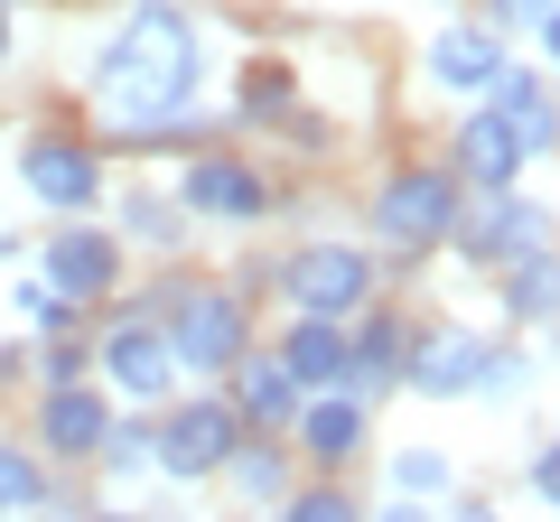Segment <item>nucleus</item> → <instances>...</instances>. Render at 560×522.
I'll use <instances>...</instances> for the list:
<instances>
[{"label":"nucleus","instance_id":"nucleus-10","mask_svg":"<svg viewBox=\"0 0 560 522\" xmlns=\"http://www.w3.org/2000/svg\"><path fill=\"white\" fill-rule=\"evenodd\" d=\"M28 271L47 289H66L75 308H113V289L131 281V242L113 224H94V215H57L38 234V252H28Z\"/></svg>","mask_w":560,"mask_h":522},{"label":"nucleus","instance_id":"nucleus-9","mask_svg":"<svg viewBox=\"0 0 560 522\" xmlns=\"http://www.w3.org/2000/svg\"><path fill=\"white\" fill-rule=\"evenodd\" d=\"M541 242H560V205H541L533 187H467L458 224H448V252L467 271H504V261L541 252Z\"/></svg>","mask_w":560,"mask_h":522},{"label":"nucleus","instance_id":"nucleus-11","mask_svg":"<svg viewBox=\"0 0 560 522\" xmlns=\"http://www.w3.org/2000/svg\"><path fill=\"white\" fill-rule=\"evenodd\" d=\"M504 57H514V38L486 20H467V10H448L430 38H420V84L448 103H486V84L504 75Z\"/></svg>","mask_w":560,"mask_h":522},{"label":"nucleus","instance_id":"nucleus-33","mask_svg":"<svg viewBox=\"0 0 560 522\" xmlns=\"http://www.w3.org/2000/svg\"><path fill=\"white\" fill-rule=\"evenodd\" d=\"M364 522H440V503H420V495H383V503H364Z\"/></svg>","mask_w":560,"mask_h":522},{"label":"nucleus","instance_id":"nucleus-42","mask_svg":"<svg viewBox=\"0 0 560 522\" xmlns=\"http://www.w3.org/2000/svg\"><path fill=\"white\" fill-rule=\"evenodd\" d=\"M551 522H560V513H551Z\"/></svg>","mask_w":560,"mask_h":522},{"label":"nucleus","instance_id":"nucleus-26","mask_svg":"<svg viewBox=\"0 0 560 522\" xmlns=\"http://www.w3.org/2000/svg\"><path fill=\"white\" fill-rule=\"evenodd\" d=\"M271 522H364V503L346 495V476H300L271 503Z\"/></svg>","mask_w":560,"mask_h":522},{"label":"nucleus","instance_id":"nucleus-3","mask_svg":"<svg viewBox=\"0 0 560 522\" xmlns=\"http://www.w3.org/2000/svg\"><path fill=\"white\" fill-rule=\"evenodd\" d=\"M458 205H467V187H458V168H448V159H393V168H383V187H374V205H364V224H374L383 252L430 261V252H448Z\"/></svg>","mask_w":560,"mask_h":522},{"label":"nucleus","instance_id":"nucleus-16","mask_svg":"<svg viewBox=\"0 0 560 522\" xmlns=\"http://www.w3.org/2000/svg\"><path fill=\"white\" fill-rule=\"evenodd\" d=\"M448 168H458V187H523V141H514V121L495 112V103H467L458 131H448Z\"/></svg>","mask_w":560,"mask_h":522},{"label":"nucleus","instance_id":"nucleus-28","mask_svg":"<svg viewBox=\"0 0 560 522\" xmlns=\"http://www.w3.org/2000/svg\"><path fill=\"white\" fill-rule=\"evenodd\" d=\"M514 392H533V355H523V345H486L477 402H514Z\"/></svg>","mask_w":560,"mask_h":522},{"label":"nucleus","instance_id":"nucleus-1","mask_svg":"<svg viewBox=\"0 0 560 522\" xmlns=\"http://www.w3.org/2000/svg\"><path fill=\"white\" fill-rule=\"evenodd\" d=\"M206 10L197 0H121V20L84 57V112L113 150H160L178 159L187 141H206L224 112H206Z\"/></svg>","mask_w":560,"mask_h":522},{"label":"nucleus","instance_id":"nucleus-6","mask_svg":"<svg viewBox=\"0 0 560 522\" xmlns=\"http://www.w3.org/2000/svg\"><path fill=\"white\" fill-rule=\"evenodd\" d=\"M243 439V411L224 402L215 382H178L160 402V429H150V476L168 485H215V466L234 458Z\"/></svg>","mask_w":560,"mask_h":522},{"label":"nucleus","instance_id":"nucleus-30","mask_svg":"<svg viewBox=\"0 0 560 522\" xmlns=\"http://www.w3.org/2000/svg\"><path fill=\"white\" fill-rule=\"evenodd\" d=\"M280 131H290V150H300V159H327V150H337V121L308 112V103H290V112H280Z\"/></svg>","mask_w":560,"mask_h":522},{"label":"nucleus","instance_id":"nucleus-19","mask_svg":"<svg viewBox=\"0 0 560 522\" xmlns=\"http://www.w3.org/2000/svg\"><path fill=\"white\" fill-rule=\"evenodd\" d=\"M495 308H504V327H523V336L560 327V242L504 261V271H495Z\"/></svg>","mask_w":560,"mask_h":522},{"label":"nucleus","instance_id":"nucleus-5","mask_svg":"<svg viewBox=\"0 0 560 522\" xmlns=\"http://www.w3.org/2000/svg\"><path fill=\"white\" fill-rule=\"evenodd\" d=\"M10 178L38 197V215H94V205L113 197V150H103L94 131L38 121V131H20V150H10Z\"/></svg>","mask_w":560,"mask_h":522},{"label":"nucleus","instance_id":"nucleus-35","mask_svg":"<svg viewBox=\"0 0 560 522\" xmlns=\"http://www.w3.org/2000/svg\"><path fill=\"white\" fill-rule=\"evenodd\" d=\"M440 522H504V513H495V503H486V495H467V503H448Z\"/></svg>","mask_w":560,"mask_h":522},{"label":"nucleus","instance_id":"nucleus-13","mask_svg":"<svg viewBox=\"0 0 560 522\" xmlns=\"http://www.w3.org/2000/svg\"><path fill=\"white\" fill-rule=\"evenodd\" d=\"M486 327L440 318V327H411V364H401V392L411 402H477V373H486Z\"/></svg>","mask_w":560,"mask_h":522},{"label":"nucleus","instance_id":"nucleus-34","mask_svg":"<svg viewBox=\"0 0 560 522\" xmlns=\"http://www.w3.org/2000/svg\"><path fill=\"white\" fill-rule=\"evenodd\" d=\"M533 47H541V75L560 84V0H551V10H541V20H533Z\"/></svg>","mask_w":560,"mask_h":522},{"label":"nucleus","instance_id":"nucleus-24","mask_svg":"<svg viewBox=\"0 0 560 522\" xmlns=\"http://www.w3.org/2000/svg\"><path fill=\"white\" fill-rule=\"evenodd\" d=\"M38 503H57V466H47L28 439H0V522L38 513Z\"/></svg>","mask_w":560,"mask_h":522},{"label":"nucleus","instance_id":"nucleus-17","mask_svg":"<svg viewBox=\"0 0 560 522\" xmlns=\"http://www.w3.org/2000/svg\"><path fill=\"white\" fill-rule=\"evenodd\" d=\"M486 103H495V112L514 121V141H523V159H560V84L541 75V66L504 57V75L486 84Z\"/></svg>","mask_w":560,"mask_h":522},{"label":"nucleus","instance_id":"nucleus-20","mask_svg":"<svg viewBox=\"0 0 560 522\" xmlns=\"http://www.w3.org/2000/svg\"><path fill=\"white\" fill-rule=\"evenodd\" d=\"M224 402L243 411V429H290L308 392L290 382V364H280V355H261V345H253V355H243L234 373H224Z\"/></svg>","mask_w":560,"mask_h":522},{"label":"nucleus","instance_id":"nucleus-37","mask_svg":"<svg viewBox=\"0 0 560 522\" xmlns=\"http://www.w3.org/2000/svg\"><path fill=\"white\" fill-rule=\"evenodd\" d=\"M10 47H20V10L0 0V66H10Z\"/></svg>","mask_w":560,"mask_h":522},{"label":"nucleus","instance_id":"nucleus-27","mask_svg":"<svg viewBox=\"0 0 560 522\" xmlns=\"http://www.w3.org/2000/svg\"><path fill=\"white\" fill-rule=\"evenodd\" d=\"M383 485H393V495L440 503L448 485H458V466H448V448H393V458H383Z\"/></svg>","mask_w":560,"mask_h":522},{"label":"nucleus","instance_id":"nucleus-15","mask_svg":"<svg viewBox=\"0 0 560 522\" xmlns=\"http://www.w3.org/2000/svg\"><path fill=\"white\" fill-rule=\"evenodd\" d=\"M346 392L355 402H383V392H401V364H411V318L383 299H364L355 318H346Z\"/></svg>","mask_w":560,"mask_h":522},{"label":"nucleus","instance_id":"nucleus-23","mask_svg":"<svg viewBox=\"0 0 560 522\" xmlns=\"http://www.w3.org/2000/svg\"><path fill=\"white\" fill-rule=\"evenodd\" d=\"M113 234L131 242V252H178V242H187V215H178V197H168V187H121Z\"/></svg>","mask_w":560,"mask_h":522},{"label":"nucleus","instance_id":"nucleus-18","mask_svg":"<svg viewBox=\"0 0 560 522\" xmlns=\"http://www.w3.org/2000/svg\"><path fill=\"white\" fill-rule=\"evenodd\" d=\"M215 476L234 485V503H243V513H271V503L290 495V485H300V458H290V439H280V429H243V439H234V458H224Z\"/></svg>","mask_w":560,"mask_h":522},{"label":"nucleus","instance_id":"nucleus-12","mask_svg":"<svg viewBox=\"0 0 560 522\" xmlns=\"http://www.w3.org/2000/svg\"><path fill=\"white\" fill-rule=\"evenodd\" d=\"M113 392H103L94 373L84 382H38V420H28V448H38L47 466H94L103 429H113Z\"/></svg>","mask_w":560,"mask_h":522},{"label":"nucleus","instance_id":"nucleus-39","mask_svg":"<svg viewBox=\"0 0 560 522\" xmlns=\"http://www.w3.org/2000/svg\"><path fill=\"white\" fill-rule=\"evenodd\" d=\"M20 522H75V513H66V503H38V513H20Z\"/></svg>","mask_w":560,"mask_h":522},{"label":"nucleus","instance_id":"nucleus-8","mask_svg":"<svg viewBox=\"0 0 560 522\" xmlns=\"http://www.w3.org/2000/svg\"><path fill=\"white\" fill-rule=\"evenodd\" d=\"M271 289L280 308H300V318H355L364 299H383V271L364 242H337V234H308L271 261Z\"/></svg>","mask_w":560,"mask_h":522},{"label":"nucleus","instance_id":"nucleus-40","mask_svg":"<svg viewBox=\"0 0 560 522\" xmlns=\"http://www.w3.org/2000/svg\"><path fill=\"white\" fill-rule=\"evenodd\" d=\"M420 10H458V0H420Z\"/></svg>","mask_w":560,"mask_h":522},{"label":"nucleus","instance_id":"nucleus-14","mask_svg":"<svg viewBox=\"0 0 560 522\" xmlns=\"http://www.w3.org/2000/svg\"><path fill=\"white\" fill-rule=\"evenodd\" d=\"M280 439H290V458L300 466H318V476H346V466L364 458V439H374V402H355V392H308L300 402V420L280 429Z\"/></svg>","mask_w":560,"mask_h":522},{"label":"nucleus","instance_id":"nucleus-4","mask_svg":"<svg viewBox=\"0 0 560 522\" xmlns=\"http://www.w3.org/2000/svg\"><path fill=\"white\" fill-rule=\"evenodd\" d=\"M84 345H94V382L113 392V402H131V411H160L168 392H178V355H168V336H160V308H140V299L94 308Z\"/></svg>","mask_w":560,"mask_h":522},{"label":"nucleus","instance_id":"nucleus-2","mask_svg":"<svg viewBox=\"0 0 560 522\" xmlns=\"http://www.w3.org/2000/svg\"><path fill=\"white\" fill-rule=\"evenodd\" d=\"M140 308H160L178 382H224L253 355V289L243 281H160V289H140Z\"/></svg>","mask_w":560,"mask_h":522},{"label":"nucleus","instance_id":"nucleus-22","mask_svg":"<svg viewBox=\"0 0 560 522\" xmlns=\"http://www.w3.org/2000/svg\"><path fill=\"white\" fill-rule=\"evenodd\" d=\"M290 103H300V66H290V57H243L224 121H234V131H280V112H290Z\"/></svg>","mask_w":560,"mask_h":522},{"label":"nucleus","instance_id":"nucleus-21","mask_svg":"<svg viewBox=\"0 0 560 522\" xmlns=\"http://www.w3.org/2000/svg\"><path fill=\"white\" fill-rule=\"evenodd\" d=\"M280 364H290V382H300V392H337L346 382V318H300V308H290V327H280V345H271Z\"/></svg>","mask_w":560,"mask_h":522},{"label":"nucleus","instance_id":"nucleus-7","mask_svg":"<svg viewBox=\"0 0 560 522\" xmlns=\"http://www.w3.org/2000/svg\"><path fill=\"white\" fill-rule=\"evenodd\" d=\"M168 197H178L187 224H224V234H253V224H271L280 205V178L261 159H243V150H178V178H168Z\"/></svg>","mask_w":560,"mask_h":522},{"label":"nucleus","instance_id":"nucleus-25","mask_svg":"<svg viewBox=\"0 0 560 522\" xmlns=\"http://www.w3.org/2000/svg\"><path fill=\"white\" fill-rule=\"evenodd\" d=\"M10 308H20V327H28V336H84V327H94V308H75L66 289H47L38 271H28V281L10 289Z\"/></svg>","mask_w":560,"mask_h":522},{"label":"nucleus","instance_id":"nucleus-36","mask_svg":"<svg viewBox=\"0 0 560 522\" xmlns=\"http://www.w3.org/2000/svg\"><path fill=\"white\" fill-rule=\"evenodd\" d=\"M10 382H28V355H20V345H0V392H10Z\"/></svg>","mask_w":560,"mask_h":522},{"label":"nucleus","instance_id":"nucleus-32","mask_svg":"<svg viewBox=\"0 0 560 522\" xmlns=\"http://www.w3.org/2000/svg\"><path fill=\"white\" fill-rule=\"evenodd\" d=\"M523 485H533V495H541V503L560 513V439H541L533 458H523Z\"/></svg>","mask_w":560,"mask_h":522},{"label":"nucleus","instance_id":"nucleus-31","mask_svg":"<svg viewBox=\"0 0 560 522\" xmlns=\"http://www.w3.org/2000/svg\"><path fill=\"white\" fill-rule=\"evenodd\" d=\"M541 10H551V0H486L477 20H486V28H504V38H533V20H541Z\"/></svg>","mask_w":560,"mask_h":522},{"label":"nucleus","instance_id":"nucleus-41","mask_svg":"<svg viewBox=\"0 0 560 522\" xmlns=\"http://www.w3.org/2000/svg\"><path fill=\"white\" fill-rule=\"evenodd\" d=\"M234 522H261V513H234Z\"/></svg>","mask_w":560,"mask_h":522},{"label":"nucleus","instance_id":"nucleus-38","mask_svg":"<svg viewBox=\"0 0 560 522\" xmlns=\"http://www.w3.org/2000/svg\"><path fill=\"white\" fill-rule=\"evenodd\" d=\"M75 522H150V513H131V503H103V513H75Z\"/></svg>","mask_w":560,"mask_h":522},{"label":"nucleus","instance_id":"nucleus-29","mask_svg":"<svg viewBox=\"0 0 560 522\" xmlns=\"http://www.w3.org/2000/svg\"><path fill=\"white\" fill-rule=\"evenodd\" d=\"M38 382H84L94 373V345L84 336H38V364H28Z\"/></svg>","mask_w":560,"mask_h":522}]
</instances>
